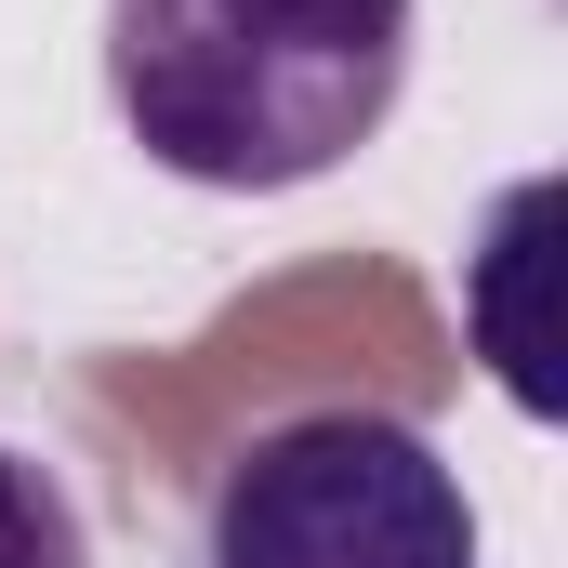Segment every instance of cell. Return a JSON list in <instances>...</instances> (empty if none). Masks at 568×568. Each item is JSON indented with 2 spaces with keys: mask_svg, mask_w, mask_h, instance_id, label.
I'll return each mask as SVG.
<instances>
[{
  "mask_svg": "<svg viewBox=\"0 0 568 568\" xmlns=\"http://www.w3.org/2000/svg\"><path fill=\"white\" fill-rule=\"evenodd\" d=\"M410 0H106L120 133L212 199L344 172L397 120Z\"/></svg>",
  "mask_w": 568,
  "mask_h": 568,
  "instance_id": "1",
  "label": "cell"
},
{
  "mask_svg": "<svg viewBox=\"0 0 568 568\" xmlns=\"http://www.w3.org/2000/svg\"><path fill=\"white\" fill-rule=\"evenodd\" d=\"M199 568H476V503L397 410H291L212 476Z\"/></svg>",
  "mask_w": 568,
  "mask_h": 568,
  "instance_id": "2",
  "label": "cell"
},
{
  "mask_svg": "<svg viewBox=\"0 0 568 568\" xmlns=\"http://www.w3.org/2000/svg\"><path fill=\"white\" fill-rule=\"evenodd\" d=\"M0 568H93L67 476H53V463H27V449H0Z\"/></svg>",
  "mask_w": 568,
  "mask_h": 568,
  "instance_id": "3",
  "label": "cell"
}]
</instances>
